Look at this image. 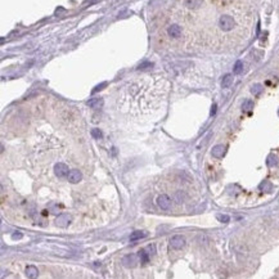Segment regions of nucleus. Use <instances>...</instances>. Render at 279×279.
I'll list each match as a JSON object with an SVG mask.
<instances>
[{
    "label": "nucleus",
    "mask_w": 279,
    "mask_h": 279,
    "mask_svg": "<svg viewBox=\"0 0 279 279\" xmlns=\"http://www.w3.org/2000/svg\"><path fill=\"white\" fill-rule=\"evenodd\" d=\"M38 275H39V270H38L36 266L30 265V266L26 268V277L27 278H38Z\"/></svg>",
    "instance_id": "4468645a"
},
{
    "label": "nucleus",
    "mask_w": 279,
    "mask_h": 279,
    "mask_svg": "<svg viewBox=\"0 0 279 279\" xmlns=\"http://www.w3.org/2000/svg\"><path fill=\"white\" fill-rule=\"evenodd\" d=\"M67 179H68L70 183L76 184V183H78L82 179V174L78 170H71L68 173V175H67Z\"/></svg>",
    "instance_id": "9d476101"
},
{
    "label": "nucleus",
    "mask_w": 279,
    "mask_h": 279,
    "mask_svg": "<svg viewBox=\"0 0 279 279\" xmlns=\"http://www.w3.org/2000/svg\"><path fill=\"white\" fill-rule=\"evenodd\" d=\"M277 162H278L277 156L270 154V156H269V158H268V165H269V166H274V165H277Z\"/></svg>",
    "instance_id": "4be33fe9"
},
{
    "label": "nucleus",
    "mask_w": 279,
    "mask_h": 279,
    "mask_svg": "<svg viewBox=\"0 0 279 279\" xmlns=\"http://www.w3.org/2000/svg\"><path fill=\"white\" fill-rule=\"evenodd\" d=\"M139 255V259H140V262L143 264H147L149 261V252H145V249H140L138 252Z\"/></svg>",
    "instance_id": "dca6fc26"
},
{
    "label": "nucleus",
    "mask_w": 279,
    "mask_h": 279,
    "mask_svg": "<svg viewBox=\"0 0 279 279\" xmlns=\"http://www.w3.org/2000/svg\"><path fill=\"white\" fill-rule=\"evenodd\" d=\"M202 3H203V0H184L183 5L189 10H196L202 5Z\"/></svg>",
    "instance_id": "6e6552de"
},
{
    "label": "nucleus",
    "mask_w": 279,
    "mask_h": 279,
    "mask_svg": "<svg viewBox=\"0 0 279 279\" xmlns=\"http://www.w3.org/2000/svg\"><path fill=\"white\" fill-rule=\"evenodd\" d=\"M215 113H216V104H215V106H212V110H211V116H213Z\"/></svg>",
    "instance_id": "b1692460"
},
{
    "label": "nucleus",
    "mask_w": 279,
    "mask_h": 279,
    "mask_svg": "<svg viewBox=\"0 0 279 279\" xmlns=\"http://www.w3.org/2000/svg\"><path fill=\"white\" fill-rule=\"evenodd\" d=\"M157 205H158L160 209L162 210H169L171 206V198L167 194H161L157 198Z\"/></svg>",
    "instance_id": "0eeeda50"
},
{
    "label": "nucleus",
    "mask_w": 279,
    "mask_h": 279,
    "mask_svg": "<svg viewBox=\"0 0 279 279\" xmlns=\"http://www.w3.org/2000/svg\"><path fill=\"white\" fill-rule=\"evenodd\" d=\"M54 173H55V175L58 176L59 179H62V177H64V176H67L68 175V166L66 165V163H62V162H58L57 163V165L54 166Z\"/></svg>",
    "instance_id": "423d86ee"
},
{
    "label": "nucleus",
    "mask_w": 279,
    "mask_h": 279,
    "mask_svg": "<svg viewBox=\"0 0 279 279\" xmlns=\"http://www.w3.org/2000/svg\"><path fill=\"white\" fill-rule=\"evenodd\" d=\"M211 153H212V156L215 157V158H223V157L225 156V153H226V148L223 144H217V145H215L212 148Z\"/></svg>",
    "instance_id": "1a4fd4ad"
},
{
    "label": "nucleus",
    "mask_w": 279,
    "mask_h": 279,
    "mask_svg": "<svg viewBox=\"0 0 279 279\" xmlns=\"http://www.w3.org/2000/svg\"><path fill=\"white\" fill-rule=\"evenodd\" d=\"M217 220L221 221V223H228V221L230 220V217H229L228 215H217Z\"/></svg>",
    "instance_id": "5701e85b"
},
{
    "label": "nucleus",
    "mask_w": 279,
    "mask_h": 279,
    "mask_svg": "<svg viewBox=\"0 0 279 279\" xmlns=\"http://www.w3.org/2000/svg\"><path fill=\"white\" fill-rule=\"evenodd\" d=\"M139 255H135V253H129L126 256L122 257V265L126 268H134L137 264L139 262Z\"/></svg>",
    "instance_id": "20e7f679"
},
{
    "label": "nucleus",
    "mask_w": 279,
    "mask_h": 279,
    "mask_svg": "<svg viewBox=\"0 0 279 279\" xmlns=\"http://www.w3.org/2000/svg\"><path fill=\"white\" fill-rule=\"evenodd\" d=\"M70 221H71V216L67 215V213H62V215H59L55 219V224L61 228H66V226H68Z\"/></svg>",
    "instance_id": "9b49d317"
},
{
    "label": "nucleus",
    "mask_w": 279,
    "mask_h": 279,
    "mask_svg": "<svg viewBox=\"0 0 279 279\" xmlns=\"http://www.w3.org/2000/svg\"><path fill=\"white\" fill-rule=\"evenodd\" d=\"M233 81H234L233 75L226 74V75L223 77V80H221V86H223V88H230L232 84H233Z\"/></svg>",
    "instance_id": "ddd939ff"
},
{
    "label": "nucleus",
    "mask_w": 279,
    "mask_h": 279,
    "mask_svg": "<svg viewBox=\"0 0 279 279\" xmlns=\"http://www.w3.org/2000/svg\"><path fill=\"white\" fill-rule=\"evenodd\" d=\"M184 198H185V193L184 192H181V190H177L176 193H175V199H176V202H183L184 201Z\"/></svg>",
    "instance_id": "aec40b11"
},
{
    "label": "nucleus",
    "mask_w": 279,
    "mask_h": 279,
    "mask_svg": "<svg viewBox=\"0 0 279 279\" xmlns=\"http://www.w3.org/2000/svg\"><path fill=\"white\" fill-rule=\"evenodd\" d=\"M166 32H167V36L171 39H180L183 35V28L177 23H171L170 26H167Z\"/></svg>",
    "instance_id": "7ed1b4c3"
},
{
    "label": "nucleus",
    "mask_w": 279,
    "mask_h": 279,
    "mask_svg": "<svg viewBox=\"0 0 279 279\" xmlns=\"http://www.w3.org/2000/svg\"><path fill=\"white\" fill-rule=\"evenodd\" d=\"M233 72L235 75H241L243 72V62L242 61H237L234 64V67H233Z\"/></svg>",
    "instance_id": "f3484780"
},
{
    "label": "nucleus",
    "mask_w": 279,
    "mask_h": 279,
    "mask_svg": "<svg viewBox=\"0 0 279 279\" xmlns=\"http://www.w3.org/2000/svg\"><path fill=\"white\" fill-rule=\"evenodd\" d=\"M91 137L94 139H101L103 137V134H102V131L99 130V129H93V130H91Z\"/></svg>",
    "instance_id": "412c9836"
},
{
    "label": "nucleus",
    "mask_w": 279,
    "mask_h": 279,
    "mask_svg": "<svg viewBox=\"0 0 279 279\" xmlns=\"http://www.w3.org/2000/svg\"><path fill=\"white\" fill-rule=\"evenodd\" d=\"M147 233L145 232H143V230H135L131 233L130 235V241L131 242H135V241H139V239H143V238H145L147 237Z\"/></svg>",
    "instance_id": "f8f14e48"
},
{
    "label": "nucleus",
    "mask_w": 279,
    "mask_h": 279,
    "mask_svg": "<svg viewBox=\"0 0 279 279\" xmlns=\"http://www.w3.org/2000/svg\"><path fill=\"white\" fill-rule=\"evenodd\" d=\"M242 108H243V111H251L252 108H253V102L252 101H249V99H247V101H245L243 102V106H242Z\"/></svg>",
    "instance_id": "6ab92c4d"
},
{
    "label": "nucleus",
    "mask_w": 279,
    "mask_h": 279,
    "mask_svg": "<svg viewBox=\"0 0 279 279\" xmlns=\"http://www.w3.org/2000/svg\"><path fill=\"white\" fill-rule=\"evenodd\" d=\"M13 238L16 239V238H21V234H13Z\"/></svg>",
    "instance_id": "393cba45"
},
{
    "label": "nucleus",
    "mask_w": 279,
    "mask_h": 279,
    "mask_svg": "<svg viewBox=\"0 0 279 279\" xmlns=\"http://www.w3.org/2000/svg\"><path fill=\"white\" fill-rule=\"evenodd\" d=\"M88 106L90 107V108H95V110L101 108V107L103 106V99L102 98H93L88 102Z\"/></svg>",
    "instance_id": "2eb2a0df"
},
{
    "label": "nucleus",
    "mask_w": 279,
    "mask_h": 279,
    "mask_svg": "<svg viewBox=\"0 0 279 279\" xmlns=\"http://www.w3.org/2000/svg\"><path fill=\"white\" fill-rule=\"evenodd\" d=\"M262 90H264V88H262L261 84H255V85H252V88H251V93H252V94H255V95L261 94Z\"/></svg>",
    "instance_id": "a211bd4d"
},
{
    "label": "nucleus",
    "mask_w": 279,
    "mask_h": 279,
    "mask_svg": "<svg viewBox=\"0 0 279 279\" xmlns=\"http://www.w3.org/2000/svg\"><path fill=\"white\" fill-rule=\"evenodd\" d=\"M170 246L174 249H181L185 246V238L180 234H176L170 239Z\"/></svg>",
    "instance_id": "39448f33"
},
{
    "label": "nucleus",
    "mask_w": 279,
    "mask_h": 279,
    "mask_svg": "<svg viewBox=\"0 0 279 279\" xmlns=\"http://www.w3.org/2000/svg\"><path fill=\"white\" fill-rule=\"evenodd\" d=\"M167 91V81L162 76H141L127 82L117 98L120 111L130 114H147L156 111Z\"/></svg>",
    "instance_id": "f257e3e1"
},
{
    "label": "nucleus",
    "mask_w": 279,
    "mask_h": 279,
    "mask_svg": "<svg viewBox=\"0 0 279 279\" xmlns=\"http://www.w3.org/2000/svg\"><path fill=\"white\" fill-rule=\"evenodd\" d=\"M235 26H237V22H235V19L233 16L230 14H221L220 18H219V27L221 31L224 32H230L233 31Z\"/></svg>",
    "instance_id": "f03ea898"
}]
</instances>
